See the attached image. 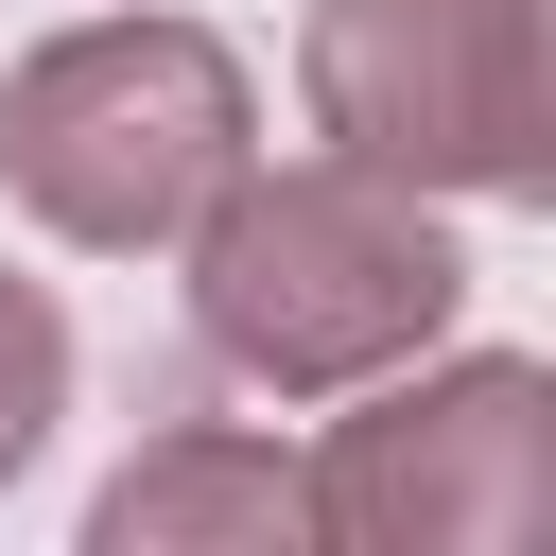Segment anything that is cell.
<instances>
[{
    "label": "cell",
    "instance_id": "6da1fadb",
    "mask_svg": "<svg viewBox=\"0 0 556 556\" xmlns=\"http://www.w3.org/2000/svg\"><path fill=\"white\" fill-rule=\"evenodd\" d=\"M174 243H191V348L261 400H348L469 313V243L434 226V191L365 156H278V174L243 156Z\"/></svg>",
    "mask_w": 556,
    "mask_h": 556
},
{
    "label": "cell",
    "instance_id": "7a4b0ae2",
    "mask_svg": "<svg viewBox=\"0 0 556 556\" xmlns=\"http://www.w3.org/2000/svg\"><path fill=\"white\" fill-rule=\"evenodd\" d=\"M243 156L261 104L208 17H70L0 70V191L87 261H156Z\"/></svg>",
    "mask_w": 556,
    "mask_h": 556
},
{
    "label": "cell",
    "instance_id": "3957f363",
    "mask_svg": "<svg viewBox=\"0 0 556 556\" xmlns=\"http://www.w3.org/2000/svg\"><path fill=\"white\" fill-rule=\"evenodd\" d=\"M295 104L330 156L400 191H556V35L539 0H313L295 17Z\"/></svg>",
    "mask_w": 556,
    "mask_h": 556
},
{
    "label": "cell",
    "instance_id": "277c9868",
    "mask_svg": "<svg viewBox=\"0 0 556 556\" xmlns=\"http://www.w3.org/2000/svg\"><path fill=\"white\" fill-rule=\"evenodd\" d=\"M295 504L330 556H521V539H556V365H521V348L382 365V400L295 452Z\"/></svg>",
    "mask_w": 556,
    "mask_h": 556
},
{
    "label": "cell",
    "instance_id": "5b68a950",
    "mask_svg": "<svg viewBox=\"0 0 556 556\" xmlns=\"http://www.w3.org/2000/svg\"><path fill=\"white\" fill-rule=\"evenodd\" d=\"M278 539H313V504H295V452L243 417H174L87 486V556H278Z\"/></svg>",
    "mask_w": 556,
    "mask_h": 556
},
{
    "label": "cell",
    "instance_id": "8992f818",
    "mask_svg": "<svg viewBox=\"0 0 556 556\" xmlns=\"http://www.w3.org/2000/svg\"><path fill=\"white\" fill-rule=\"evenodd\" d=\"M52 417H70V313L0 261V486L52 452Z\"/></svg>",
    "mask_w": 556,
    "mask_h": 556
}]
</instances>
